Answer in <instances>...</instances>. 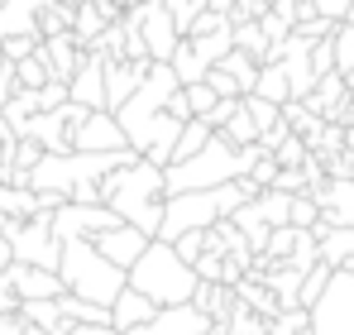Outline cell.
<instances>
[{
    "label": "cell",
    "mask_w": 354,
    "mask_h": 335,
    "mask_svg": "<svg viewBox=\"0 0 354 335\" xmlns=\"http://www.w3.org/2000/svg\"><path fill=\"white\" fill-rule=\"evenodd\" d=\"M168 168L153 163V159H134V163H120L101 177V201L115 206L120 221L139 225L149 235H158L163 225V197H168Z\"/></svg>",
    "instance_id": "1"
},
{
    "label": "cell",
    "mask_w": 354,
    "mask_h": 335,
    "mask_svg": "<svg viewBox=\"0 0 354 335\" xmlns=\"http://www.w3.org/2000/svg\"><path fill=\"white\" fill-rule=\"evenodd\" d=\"M259 192L263 187L254 177H235V182H221V187H196V192H173V197H163V225H158L153 239H182L192 230H211L216 221L235 216V206H244Z\"/></svg>",
    "instance_id": "2"
},
{
    "label": "cell",
    "mask_w": 354,
    "mask_h": 335,
    "mask_svg": "<svg viewBox=\"0 0 354 335\" xmlns=\"http://www.w3.org/2000/svg\"><path fill=\"white\" fill-rule=\"evenodd\" d=\"M129 287L149 292L158 307H177V302H192L196 297L201 273H196L192 259H182V249H177L173 239H149V249L129 269Z\"/></svg>",
    "instance_id": "3"
},
{
    "label": "cell",
    "mask_w": 354,
    "mask_h": 335,
    "mask_svg": "<svg viewBox=\"0 0 354 335\" xmlns=\"http://www.w3.org/2000/svg\"><path fill=\"white\" fill-rule=\"evenodd\" d=\"M62 282H67V292H77V297H91V302H101V307H111L120 292L129 287V269H120L115 259H106L101 249H96V239H62V264H58Z\"/></svg>",
    "instance_id": "4"
},
{
    "label": "cell",
    "mask_w": 354,
    "mask_h": 335,
    "mask_svg": "<svg viewBox=\"0 0 354 335\" xmlns=\"http://www.w3.org/2000/svg\"><path fill=\"white\" fill-rule=\"evenodd\" d=\"M306 335H354V269H335L326 292L311 302Z\"/></svg>",
    "instance_id": "5"
},
{
    "label": "cell",
    "mask_w": 354,
    "mask_h": 335,
    "mask_svg": "<svg viewBox=\"0 0 354 335\" xmlns=\"http://www.w3.org/2000/svg\"><path fill=\"white\" fill-rule=\"evenodd\" d=\"M10 244L19 264H39V269H58L62 264V239L53 230V211H39L29 221H10Z\"/></svg>",
    "instance_id": "6"
},
{
    "label": "cell",
    "mask_w": 354,
    "mask_h": 335,
    "mask_svg": "<svg viewBox=\"0 0 354 335\" xmlns=\"http://www.w3.org/2000/svg\"><path fill=\"white\" fill-rule=\"evenodd\" d=\"M124 19L139 24V34H144V44H149V53H153V57H173L177 44L187 39V34L177 29L168 0H134V5L124 10Z\"/></svg>",
    "instance_id": "7"
},
{
    "label": "cell",
    "mask_w": 354,
    "mask_h": 335,
    "mask_svg": "<svg viewBox=\"0 0 354 335\" xmlns=\"http://www.w3.org/2000/svg\"><path fill=\"white\" fill-rule=\"evenodd\" d=\"M120 225V211L115 206H106V201H62L58 211H53V230H58V239H96L101 230H111Z\"/></svg>",
    "instance_id": "8"
},
{
    "label": "cell",
    "mask_w": 354,
    "mask_h": 335,
    "mask_svg": "<svg viewBox=\"0 0 354 335\" xmlns=\"http://www.w3.org/2000/svg\"><path fill=\"white\" fill-rule=\"evenodd\" d=\"M211 326H216L211 311H201L196 302H177V307H158L153 321H144L124 335H211Z\"/></svg>",
    "instance_id": "9"
},
{
    "label": "cell",
    "mask_w": 354,
    "mask_h": 335,
    "mask_svg": "<svg viewBox=\"0 0 354 335\" xmlns=\"http://www.w3.org/2000/svg\"><path fill=\"white\" fill-rule=\"evenodd\" d=\"M72 144L77 149H91V154H111V149H129V139H124V125H120V115L111 106H101V111H86V120L77 125V134H72Z\"/></svg>",
    "instance_id": "10"
},
{
    "label": "cell",
    "mask_w": 354,
    "mask_h": 335,
    "mask_svg": "<svg viewBox=\"0 0 354 335\" xmlns=\"http://www.w3.org/2000/svg\"><path fill=\"white\" fill-rule=\"evenodd\" d=\"M149 67H153V57H106V106L111 111H120L144 87Z\"/></svg>",
    "instance_id": "11"
},
{
    "label": "cell",
    "mask_w": 354,
    "mask_h": 335,
    "mask_svg": "<svg viewBox=\"0 0 354 335\" xmlns=\"http://www.w3.org/2000/svg\"><path fill=\"white\" fill-rule=\"evenodd\" d=\"M149 239H153L149 230L120 221V225H111V230H101V235H96V249H101L106 259H115L120 269H134V264H139V254L149 249Z\"/></svg>",
    "instance_id": "12"
},
{
    "label": "cell",
    "mask_w": 354,
    "mask_h": 335,
    "mask_svg": "<svg viewBox=\"0 0 354 335\" xmlns=\"http://www.w3.org/2000/svg\"><path fill=\"white\" fill-rule=\"evenodd\" d=\"M67 91H72V101H82V106H91V111H101V106H106V53L86 48L82 67H77V72H72V82H67Z\"/></svg>",
    "instance_id": "13"
},
{
    "label": "cell",
    "mask_w": 354,
    "mask_h": 335,
    "mask_svg": "<svg viewBox=\"0 0 354 335\" xmlns=\"http://www.w3.org/2000/svg\"><path fill=\"white\" fill-rule=\"evenodd\" d=\"M5 273H10V287H15L19 297H62V292H67V282H62L58 269H39V264H19V259H15Z\"/></svg>",
    "instance_id": "14"
},
{
    "label": "cell",
    "mask_w": 354,
    "mask_h": 335,
    "mask_svg": "<svg viewBox=\"0 0 354 335\" xmlns=\"http://www.w3.org/2000/svg\"><path fill=\"white\" fill-rule=\"evenodd\" d=\"M321 225H354V177H326L316 187Z\"/></svg>",
    "instance_id": "15"
},
{
    "label": "cell",
    "mask_w": 354,
    "mask_h": 335,
    "mask_svg": "<svg viewBox=\"0 0 354 335\" xmlns=\"http://www.w3.org/2000/svg\"><path fill=\"white\" fill-rule=\"evenodd\" d=\"M153 316H158V302H153L149 292H139V287H124L115 302H111V326H115L120 335L144 326V321H153Z\"/></svg>",
    "instance_id": "16"
},
{
    "label": "cell",
    "mask_w": 354,
    "mask_h": 335,
    "mask_svg": "<svg viewBox=\"0 0 354 335\" xmlns=\"http://www.w3.org/2000/svg\"><path fill=\"white\" fill-rule=\"evenodd\" d=\"M44 0H0V39L10 34H39Z\"/></svg>",
    "instance_id": "17"
},
{
    "label": "cell",
    "mask_w": 354,
    "mask_h": 335,
    "mask_svg": "<svg viewBox=\"0 0 354 335\" xmlns=\"http://www.w3.org/2000/svg\"><path fill=\"white\" fill-rule=\"evenodd\" d=\"M39 211H44V201H39L34 187L0 182V216H10V221H29V216H39Z\"/></svg>",
    "instance_id": "18"
},
{
    "label": "cell",
    "mask_w": 354,
    "mask_h": 335,
    "mask_svg": "<svg viewBox=\"0 0 354 335\" xmlns=\"http://www.w3.org/2000/svg\"><path fill=\"white\" fill-rule=\"evenodd\" d=\"M345 96H350V82H345V72L335 67V72H326V77L316 82V91L306 96V106H311L316 115H326V120H330V115H335V106H340Z\"/></svg>",
    "instance_id": "19"
},
{
    "label": "cell",
    "mask_w": 354,
    "mask_h": 335,
    "mask_svg": "<svg viewBox=\"0 0 354 335\" xmlns=\"http://www.w3.org/2000/svg\"><path fill=\"white\" fill-rule=\"evenodd\" d=\"M254 91L268 96V101H278V106H288V101H292V77H288V67H283V62H263Z\"/></svg>",
    "instance_id": "20"
},
{
    "label": "cell",
    "mask_w": 354,
    "mask_h": 335,
    "mask_svg": "<svg viewBox=\"0 0 354 335\" xmlns=\"http://www.w3.org/2000/svg\"><path fill=\"white\" fill-rule=\"evenodd\" d=\"M168 62L177 67L182 87H192V82H206V72H211V62H206V57H201L196 48H192V39H182V44H177V53L168 57Z\"/></svg>",
    "instance_id": "21"
},
{
    "label": "cell",
    "mask_w": 354,
    "mask_h": 335,
    "mask_svg": "<svg viewBox=\"0 0 354 335\" xmlns=\"http://www.w3.org/2000/svg\"><path fill=\"white\" fill-rule=\"evenodd\" d=\"M211 134H216V125H211L206 115H192V120L182 125V139H177L173 163H177V159H192L196 149H206V144H211Z\"/></svg>",
    "instance_id": "22"
},
{
    "label": "cell",
    "mask_w": 354,
    "mask_h": 335,
    "mask_svg": "<svg viewBox=\"0 0 354 335\" xmlns=\"http://www.w3.org/2000/svg\"><path fill=\"white\" fill-rule=\"evenodd\" d=\"M221 67H230V72H235L239 91H254V87H259V72H263V62H259L254 53H244V48H230V53L221 57Z\"/></svg>",
    "instance_id": "23"
},
{
    "label": "cell",
    "mask_w": 354,
    "mask_h": 335,
    "mask_svg": "<svg viewBox=\"0 0 354 335\" xmlns=\"http://www.w3.org/2000/svg\"><path fill=\"white\" fill-rule=\"evenodd\" d=\"M192 48H196V53H201L206 62H211V67H216L221 57L235 48V24H230V29H216V34H192Z\"/></svg>",
    "instance_id": "24"
},
{
    "label": "cell",
    "mask_w": 354,
    "mask_h": 335,
    "mask_svg": "<svg viewBox=\"0 0 354 335\" xmlns=\"http://www.w3.org/2000/svg\"><path fill=\"white\" fill-rule=\"evenodd\" d=\"M221 134H225L230 144H259V125H254V115H249V106H244V96H239V111L221 125Z\"/></svg>",
    "instance_id": "25"
},
{
    "label": "cell",
    "mask_w": 354,
    "mask_h": 335,
    "mask_svg": "<svg viewBox=\"0 0 354 335\" xmlns=\"http://www.w3.org/2000/svg\"><path fill=\"white\" fill-rule=\"evenodd\" d=\"M235 48L254 53L259 62L268 57V34H263V24H259V19H244V24H235Z\"/></svg>",
    "instance_id": "26"
},
{
    "label": "cell",
    "mask_w": 354,
    "mask_h": 335,
    "mask_svg": "<svg viewBox=\"0 0 354 335\" xmlns=\"http://www.w3.org/2000/svg\"><path fill=\"white\" fill-rule=\"evenodd\" d=\"M306 154H311V144H306V134H297V129L273 149V159H278L283 168H301V163H306Z\"/></svg>",
    "instance_id": "27"
},
{
    "label": "cell",
    "mask_w": 354,
    "mask_h": 335,
    "mask_svg": "<svg viewBox=\"0 0 354 335\" xmlns=\"http://www.w3.org/2000/svg\"><path fill=\"white\" fill-rule=\"evenodd\" d=\"M292 225H297V230L321 225V201H316V192H297V197H292Z\"/></svg>",
    "instance_id": "28"
},
{
    "label": "cell",
    "mask_w": 354,
    "mask_h": 335,
    "mask_svg": "<svg viewBox=\"0 0 354 335\" xmlns=\"http://www.w3.org/2000/svg\"><path fill=\"white\" fill-rule=\"evenodd\" d=\"M297 225H273V235H268V249H263V259H288L297 249Z\"/></svg>",
    "instance_id": "29"
},
{
    "label": "cell",
    "mask_w": 354,
    "mask_h": 335,
    "mask_svg": "<svg viewBox=\"0 0 354 335\" xmlns=\"http://www.w3.org/2000/svg\"><path fill=\"white\" fill-rule=\"evenodd\" d=\"M39 44H44V34H10V39H0V48H5V57H10V62L39 53Z\"/></svg>",
    "instance_id": "30"
},
{
    "label": "cell",
    "mask_w": 354,
    "mask_h": 335,
    "mask_svg": "<svg viewBox=\"0 0 354 335\" xmlns=\"http://www.w3.org/2000/svg\"><path fill=\"white\" fill-rule=\"evenodd\" d=\"M230 24H235V19H230L225 10H201L196 24H192V34H216V29H230ZM192 34H187V39H192Z\"/></svg>",
    "instance_id": "31"
},
{
    "label": "cell",
    "mask_w": 354,
    "mask_h": 335,
    "mask_svg": "<svg viewBox=\"0 0 354 335\" xmlns=\"http://www.w3.org/2000/svg\"><path fill=\"white\" fill-rule=\"evenodd\" d=\"M187 96H192V111H196V115H206L216 101H221V91H216L211 82H192V87H187Z\"/></svg>",
    "instance_id": "32"
},
{
    "label": "cell",
    "mask_w": 354,
    "mask_h": 335,
    "mask_svg": "<svg viewBox=\"0 0 354 335\" xmlns=\"http://www.w3.org/2000/svg\"><path fill=\"white\" fill-rule=\"evenodd\" d=\"M206 82H211L221 96H244V91H239V82H235V72H230V67H221V62L206 72Z\"/></svg>",
    "instance_id": "33"
},
{
    "label": "cell",
    "mask_w": 354,
    "mask_h": 335,
    "mask_svg": "<svg viewBox=\"0 0 354 335\" xmlns=\"http://www.w3.org/2000/svg\"><path fill=\"white\" fill-rule=\"evenodd\" d=\"M168 10H173V19H177V29L182 34H192V24H196V0H168Z\"/></svg>",
    "instance_id": "34"
},
{
    "label": "cell",
    "mask_w": 354,
    "mask_h": 335,
    "mask_svg": "<svg viewBox=\"0 0 354 335\" xmlns=\"http://www.w3.org/2000/svg\"><path fill=\"white\" fill-rule=\"evenodd\" d=\"M263 10H268V0H235V5H230V19L244 24V19H259Z\"/></svg>",
    "instance_id": "35"
},
{
    "label": "cell",
    "mask_w": 354,
    "mask_h": 335,
    "mask_svg": "<svg viewBox=\"0 0 354 335\" xmlns=\"http://www.w3.org/2000/svg\"><path fill=\"white\" fill-rule=\"evenodd\" d=\"M278 159H273V154H263V159H259V163H254V172H249V177H254V182H259V187H273V177H278Z\"/></svg>",
    "instance_id": "36"
},
{
    "label": "cell",
    "mask_w": 354,
    "mask_h": 335,
    "mask_svg": "<svg viewBox=\"0 0 354 335\" xmlns=\"http://www.w3.org/2000/svg\"><path fill=\"white\" fill-rule=\"evenodd\" d=\"M235 111H239V96H221V101H216V106L206 111V120H211V125L221 129V125H225V120H230Z\"/></svg>",
    "instance_id": "37"
},
{
    "label": "cell",
    "mask_w": 354,
    "mask_h": 335,
    "mask_svg": "<svg viewBox=\"0 0 354 335\" xmlns=\"http://www.w3.org/2000/svg\"><path fill=\"white\" fill-rule=\"evenodd\" d=\"M168 111H173L177 120H192V115H196V111H192V96H187V87H177L173 96H168Z\"/></svg>",
    "instance_id": "38"
},
{
    "label": "cell",
    "mask_w": 354,
    "mask_h": 335,
    "mask_svg": "<svg viewBox=\"0 0 354 335\" xmlns=\"http://www.w3.org/2000/svg\"><path fill=\"white\" fill-rule=\"evenodd\" d=\"M311 5H316L326 19H345V15H350V0H311Z\"/></svg>",
    "instance_id": "39"
},
{
    "label": "cell",
    "mask_w": 354,
    "mask_h": 335,
    "mask_svg": "<svg viewBox=\"0 0 354 335\" xmlns=\"http://www.w3.org/2000/svg\"><path fill=\"white\" fill-rule=\"evenodd\" d=\"M230 5L235 0H196V10H225V15H230Z\"/></svg>",
    "instance_id": "40"
},
{
    "label": "cell",
    "mask_w": 354,
    "mask_h": 335,
    "mask_svg": "<svg viewBox=\"0 0 354 335\" xmlns=\"http://www.w3.org/2000/svg\"><path fill=\"white\" fill-rule=\"evenodd\" d=\"M10 144H5V134H0V182H5V168H10V154H5Z\"/></svg>",
    "instance_id": "41"
},
{
    "label": "cell",
    "mask_w": 354,
    "mask_h": 335,
    "mask_svg": "<svg viewBox=\"0 0 354 335\" xmlns=\"http://www.w3.org/2000/svg\"><path fill=\"white\" fill-rule=\"evenodd\" d=\"M24 335H58V331H48V326H34V321H29V326H24Z\"/></svg>",
    "instance_id": "42"
},
{
    "label": "cell",
    "mask_w": 354,
    "mask_h": 335,
    "mask_svg": "<svg viewBox=\"0 0 354 335\" xmlns=\"http://www.w3.org/2000/svg\"><path fill=\"white\" fill-rule=\"evenodd\" d=\"M345 129H350V149H354V125H345Z\"/></svg>",
    "instance_id": "43"
},
{
    "label": "cell",
    "mask_w": 354,
    "mask_h": 335,
    "mask_svg": "<svg viewBox=\"0 0 354 335\" xmlns=\"http://www.w3.org/2000/svg\"><path fill=\"white\" fill-rule=\"evenodd\" d=\"M5 62H10V57H5V48H0V67H5Z\"/></svg>",
    "instance_id": "44"
},
{
    "label": "cell",
    "mask_w": 354,
    "mask_h": 335,
    "mask_svg": "<svg viewBox=\"0 0 354 335\" xmlns=\"http://www.w3.org/2000/svg\"><path fill=\"white\" fill-rule=\"evenodd\" d=\"M345 269H354V259H350V264H345Z\"/></svg>",
    "instance_id": "45"
},
{
    "label": "cell",
    "mask_w": 354,
    "mask_h": 335,
    "mask_svg": "<svg viewBox=\"0 0 354 335\" xmlns=\"http://www.w3.org/2000/svg\"><path fill=\"white\" fill-rule=\"evenodd\" d=\"M268 5H273V0H268Z\"/></svg>",
    "instance_id": "46"
}]
</instances>
